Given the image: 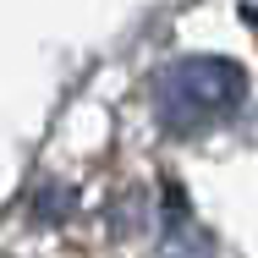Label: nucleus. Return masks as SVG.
Masks as SVG:
<instances>
[{
    "mask_svg": "<svg viewBox=\"0 0 258 258\" xmlns=\"http://www.w3.org/2000/svg\"><path fill=\"white\" fill-rule=\"evenodd\" d=\"M242 99H247V77L220 55H181L149 88L154 121L170 138H204L214 126H225L242 110Z\"/></svg>",
    "mask_w": 258,
    "mask_h": 258,
    "instance_id": "nucleus-1",
    "label": "nucleus"
}]
</instances>
